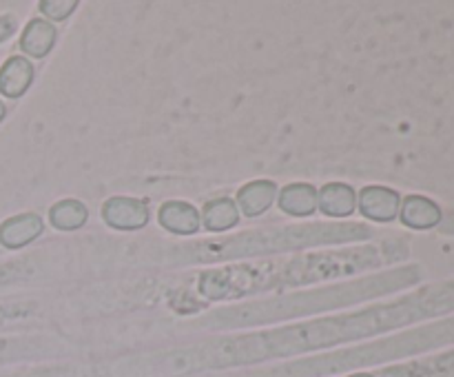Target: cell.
Wrapping results in <instances>:
<instances>
[{
    "mask_svg": "<svg viewBox=\"0 0 454 377\" xmlns=\"http://www.w3.org/2000/svg\"><path fill=\"white\" fill-rule=\"evenodd\" d=\"M380 377H412L411 366H390L381 371Z\"/></svg>",
    "mask_w": 454,
    "mask_h": 377,
    "instance_id": "16",
    "label": "cell"
},
{
    "mask_svg": "<svg viewBox=\"0 0 454 377\" xmlns=\"http://www.w3.org/2000/svg\"><path fill=\"white\" fill-rule=\"evenodd\" d=\"M357 207L366 220L372 222H393L399 216V207H402V195L390 186H364L359 191Z\"/></svg>",
    "mask_w": 454,
    "mask_h": 377,
    "instance_id": "4",
    "label": "cell"
},
{
    "mask_svg": "<svg viewBox=\"0 0 454 377\" xmlns=\"http://www.w3.org/2000/svg\"><path fill=\"white\" fill-rule=\"evenodd\" d=\"M368 235H371V229L364 224H301L251 231V233H239L233 238L213 240V242H202L193 248H186L184 262L239 260V257L295 251V248L317 247V244L328 242H359Z\"/></svg>",
    "mask_w": 454,
    "mask_h": 377,
    "instance_id": "1",
    "label": "cell"
},
{
    "mask_svg": "<svg viewBox=\"0 0 454 377\" xmlns=\"http://www.w3.org/2000/svg\"><path fill=\"white\" fill-rule=\"evenodd\" d=\"M278 200V185L270 180H253L238 191V208L247 217H257Z\"/></svg>",
    "mask_w": 454,
    "mask_h": 377,
    "instance_id": "9",
    "label": "cell"
},
{
    "mask_svg": "<svg viewBox=\"0 0 454 377\" xmlns=\"http://www.w3.org/2000/svg\"><path fill=\"white\" fill-rule=\"evenodd\" d=\"M34 82V65L22 56H12L0 67V93L4 98H20Z\"/></svg>",
    "mask_w": 454,
    "mask_h": 377,
    "instance_id": "11",
    "label": "cell"
},
{
    "mask_svg": "<svg viewBox=\"0 0 454 377\" xmlns=\"http://www.w3.org/2000/svg\"><path fill=\"white\" fill-rule=\"evenodd\" d=\"M102 220L111 229L120 231H137L149 224L151 211L142 200L127 198V195H115L102 204Z\"/></svg>",
    "mask_w": 454,
    "mask_h": 377,
    "instance_id": "3",
    "label": "cell"
},
{
    "mask_svg": "<svg viewBox=\"0 0 454 377\" xmlns=\"http://www.w3.org/2000/svg\"><path fill=\"white\" fill-rule=\"evenodd\" d=\"M278 204L286 216L309 217L317 211V189L306 182H293L279 191Z\"/></svg>",
    "mask_w": 454,
    "mask_h": 377,
    "instance_id": "10",
    "label": "cell"
},
{
    "mask_svg": "<svg viewBox=\"0 0 454 377\" xmlns=\"http://www.w3.org/2000/svg\"><path fill=\"white\" fill-rule=\"evenodd\" d=\"M350 377H375V375H368V373H355V375Z\"/></svg>",
    "mask_w": 454,
    "mask_h": 377,
    "instance_id": "18",
    "label": "cell"
},
{
    "mask_svg": "<svg viewBox=\"0 0 454 377\" xmlns=\"http://www.w3.org/2000/svg\"><path fill=\"white\" fill-rule=\"evenodd\" d=\"M317 208L326 217H350L357 208V193L344 182H328L317 191Z\"/></svg>",
    "mask_w": 454,
    "mask_h": 377,
    "instance_id": "7",
    "label": "cell"
},
{
    "mask_svg": "<svg viewBox=\"0 0 454 377\" xmlns=\"http://www.w3.org/2000/svg\"><path fill=\"white\" fill-rule=\"evenodd\" d=\"M384 279H371V282H353L344 284V287L326 288V291L315 293H300V295H288L284 300H270L264 304H251L242 306L235 310H222L224 315V324L229 326H244V324H260L269 322V319L278 318H291V315L301 313H315V310L333 309V306L353 304V302L364 300V297H372L380 291H393L395 287H384Z\"/></svg>",
    "mask_w": 454,
    "mask_h": 377,
    "instance_id": "2",
    "label": "cell"
},
{
    "mask_svg": "<svg viewBox=\"0 0 454 377\" xmlns=\"http://www.w3.org/2000/svg\"><path fill=\"white\" fill-rule=\"evenodd\" d=\"M75 7H78L75 0H43V3L38 4V9L49 18V20H65L67 16L74 13Z\"/></svg>",
    "mask_w": 454,
    "mask_h": 377,
    "instance_id": "15",
    "label": "cell"
},
{
    "mask_svg": "<svg viewBox=\"0 0 454 377\" xmlns=\"http://www.w3.org/2000/svg\"><path fill=\"white\" fill-rule=\"evenodd\" d=\"M442 207L426 195H408L399 207V220L411 229H433L442 222Z\"/></svg>",
    "mask_w": 454,
    "mask_h": 377,
    "instance_id": "8",
    "label": "cell"
},
{
    "mask_svg": "<svg viewBox=\"0 0 454 377\" xmlns=\"http://www.w3.org/2000/svg\"><path fill=\"white\" fill-rule=\"evenodd\" d=\"M56 27L44 18H31L20 34V49L31 58H44L56 44Z\"/></svg>",
    "mask_w": 454,
    "mask_h": 377,
    "instance_id": "12",
    "label": "cell"
},
{
    "mask_svg": "<svg viewBox=\"0 0 454 377\" xmlns=\"http://www.w3.org/2000/svg\"><path fill=\"white\" fill-rule=\"evenodd\" d=\"M202 222L213 233L233 229L239 222V208L231 198H215L208 200L202 208Z\"/></svg>",
    "mask_w": 454,
    "mask_h": 377,
    "instance_id": "13",
    "label": "cell"
},
{
    "mask_svg": "<svg viewBox=\"0 0 454 377\" xmlns=\"http://www.w3.org/2000/svg\"><path fill=\"white\" fill-rule=\"evenodd\" d=\"M3 118H4V102L0 100V122H3Z\"/></svg>",
    "mask_w": 454,
    "mask_h": 377,
    "instance_id": "17",
    "label": "cell"
},
{
    "mask_svg": "<svg viewBox=\"0 0 454 377\" xmlns=\"http://www.w3.org/2000/svg\"><path fill=\"white\" fill-rule=\"evenodd\" d=\"M89 220V208L80 200H60L49 208V222L58 231H75Z\"/></svg>",
    "mask_w": 454,
    "mask_h": 377,
    "instance_id": "14",
    "label": "cell"
},
{
    "mask_svg": "<svg viewBox=\"0 0 454 377\" xmlns=\"http://www.w3.org/2000/svg\"><path fill=\"white\" fill-rule=\"evenodd\" d=\"M158 222L168 233L195 235L200 231V224H202V217H200V211L193 204L182 202V200H168L160 207Z\"/></svg>",
    "mask_w": 454,
    "mask_h": 377,
    "instance_id": "6",
    "label": "cell"
},
{
    "mask_svg": "<svg viewBox=\"0 0 454 377\" xmlns=\"http://www.w3.org/2000/svg\"><path fill=\"white\" fill-rule=\"evenodd\" d=\"M44 231V222L38 213H20L0 224V244L4 248H22Z\"/></svg>",
    "mask_w": 454,
    "mask_h": 377,
    "instance_id": "5",
    "label": "cell"
}]
</instances>
